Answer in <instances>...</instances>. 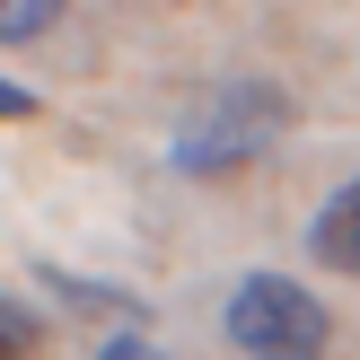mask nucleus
<instances>
[{"label": "nucleus", "mask_w": 360, "mask_h": 360, "mask_svg": "<svg viewBox=\"0 0 360 360\" xmlns=\"http://www.w3.org/2000/svg\"><path fill=\"white\" fill-rule=\"evenodd\" d=\"M281 132H290V97H281L273 79H229V88H211V97L176 123L167 158L185 176H229V167H246V158H264Z\"/></svg>", "instance_id": "obj_1"}, {"label": "nucleus", "mask_w": 360, "mask_h": 360, "mask_svg": "<svg viewBox=\"0 0 360 360\" xmlns=\"http://www.w3.org/2000/svg\"><path fill=\"white\" fill-rule=\"evenodd\" d=\"M326 308L290 273H246L229 290V343L246 360H326Z\"/></svg>", "instance_id": "obj_2"}, {"label": "nucleus", "mask_w": 360, "mask_h": 360, "mask_svg": "<svg viewBox=\"0 0 360 360\" xmlns=\"http://www.w3.org/2000/svg\"><path fill=\"white\" fill-rule=\"evenodd\" d=\"M308 246H316V264H334V273L360 281V185H343V193L308 220Z\"/></svg>", "instance_id": "obj_3"}, {"label": "nucleus", "mask_w": 360, "mask_h": 360, "mask_svg": "<svg viewBox=\"0 0 360 360\" xmlns=\"http://www.w3.org/2000/svg\"><path fill=\"white\" fill-rule=\"evenodd\" d=\"M35 352H44V316L0 299V360H35Z\"/></svg>", "instance_id": "obj_4"}, {"label": "nucleus", "mask_w": 360, "mask_h": 360, "mask_svg": "<svg viewBox=\"0 0 360 360\" xmlns=\"http://www.w3.org/2000/svg\"><path fill=\"white\" fill-rule=\"evenodd\" d=\"M62 18V0H0V44H27Z\"/></svg>", "instance_id": "obj_5"}, {"label": "nucleus", "mask_w": 360, "mask_h": 360, "mask_svg": "<svg viewBox=\"0 0 360 360\" xmlns=\"http://www.w3.org/2000/svg\"><path fill=\"white\" fill-rule=\"evenodd\" d=\"M44 281H53V290L70 299V308H97V316H123V326H132V316H141V308H132V299H123V290H88V281H70V273H44Z\"/></svg>", "instance_id": "obj_6"}, {"label": "nucleus", "mask_w": 360, "mask_h": 360, "mask_svg": "<svg viewBox=\"0 0 360 360\" xmlns=\"http://www.w3.org/2000/svg\"><path fill=\"white\" fill-rule=\"evenodd\" d=\"M97 360H167V352H158V343H150V334H115V343H105Z\"/></svg>", "instance_id": "obj_7"}, {"label": "nucleus", "mask_w": 360, "mask_h": 360, "mask_svg": "<svg viewBox=\"0 0 360 360\" xmlns=\"http://www.w3.org/2000/svg\"><path fill=\"white\" fill-rule=\"evenodd\" d=\"M35 115V88H18V79H0V123H27Z\"/></svg>", "instance_id": "obj_8"}]
</instances>
